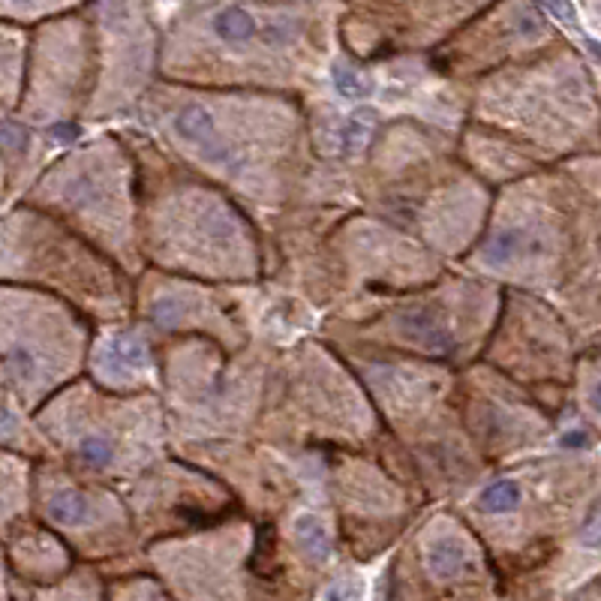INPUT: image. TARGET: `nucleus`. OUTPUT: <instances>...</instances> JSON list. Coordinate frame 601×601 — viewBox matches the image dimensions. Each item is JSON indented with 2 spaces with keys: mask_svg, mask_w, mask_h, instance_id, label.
I'll list each match as a JSON object with an SVG mask.
<instances>
[{
  "mask_svg": "<svg viewBox=\"0 0 601 601\" xmlns=\"http://www.w3.org/2000/svg\"><path fill=\"white\" fill-rule=\"evenodd\" d=\"M175 129L180 138H187L189 145H196L199 151H208L213 163H226V147L217 142V129H213V114L205 105H187L178 112Z\"/></svg>",
  "mask_w": 601,
  "mask_h": 601,
  "instance_id": "nucleus-1",
  "label": "nucleus"
},
{
  "mask_svg": "<svg viewBox=\"0 0 601 601\" xmlns=\"http://www.w3.org/2000/svg\"><path fill=\"white\" fill-rule=\"evenodd\" d=\"M403 331L413 337L415 343L427 346L436 355H446L451 352V334L446 331V325L439 322V316H433L430 310H409L403 313Z\"/></svg>",
  "mask_w": 601,
  "mask_h": 601,
  "instance_id": "nucleus-2",
  "label": "nucleus"
},
{
  "mask_svg": "<svg viewBox=\"0 0 601 601\" xmlns=\"http://www.w3.org/2000/svg\"><path fill=\"white\" fill-rule=\"evenodd\" d=\"M213 34L226 39V43H246V39L256 34V19L246 10H241V6H226L213 19Z\"/></svg>",
  "mask_w": 601,
  "mask_h": 601,
  "instance_id": "nucleus-3",
  "label": "nucleus"
},
{
  "mask_svg": "<svg viewBox=\"0 0 601 601\" xmlns=\"http://www.w3.org/2000/svg\"><path fill=\"white\" fill-rule=\"evenodd\" d=\"M427 565L436 578H457L460 572L466 568V554L463 547L455 545V541H436V545L427 550Z\"/></svg>",
  "mask_w": 601,
  "mask_h": 601,
  "instance_id": "nucleus-4",
  "label": "nucleus"
},
{
  "mask_svg": "<svg viewBox=\"0 0 601 601\" xmlns=\"http://www.w3.org/2000/svg\"><path fill=\"white\" fill-rule=\"evenodd\" d=\"M48 514L63 526H79L90 517V502L76 490H61L48 499Z\"/></svg>",
  "mask_w": 601,
  "mask_h": 601,
  "instance_id": "nucleus-5",
  "label": "nucleus"
},
{
  "mask_svg": "<svg viewBox=\"0 0 601 601\" xmlns=\"http://www.w3.org/2000/svg\"><path fill=\"white\" fill-rule=\"evenodd\" d=\"M295 530H298L301 547L307 550L313 559H328V556H331V535H328V530L322 526L319 517H310V514L301 517Z\"/></svg>",
  "mask_w": 601,
  "mask_h": 601,
  "instance_id": "nucleus-6",
  "label": "nucleus"
},
{
  "mask_svg": "<svg viewBox=\"0 0 601 601\" xmlns=\"http://www.w3.org/2000/svg\"><path fill=\"white\" fill-rule=\"evenodd\" d=\"M517 502H521V488L514 481H497L479 497V508L488 514H502L517 508Z\"/></svg>",
  "mask_w": 601,
  "mask_h": 601,
  "instance_id": "nucleus-7",
  "label": "nucleus"
},
{
  "mask_svg": "<svg viewBox=\"0 0 601 601\" xmlns=\"http://www.w3.org/2000/svg\"><path fill=\"white\" fill-rule=\"evenodd\" d=\"M109 361L121 367H138L145 364V343L138 337L121 334L109 343Z\"/></svg>",
  "mask_w": 601,
  "mask_h": 601,
  "instance_id": "nucleus-8",
  "label": "nucleus"
},
{
  "mask_svg": "<svg viewBox=\"0 0 601 601\" xmlns=\"http://www.w3.org/2000/svg\"><path fill=\"white\" fill-rule=\"evenodd\" d=\"M376 121L379 114L373 109H358V114L346 123V133H343V145L349 147V151H358V147L367 145L370 133L376 129Z\"/></svg>",
  "mask_w": 601,
  "mask_h": 601,
  "instance_id": "nucleus-9",
  "label": "nucleus"
},
{
  "mask_svg": "<svg viewBox=\"0 0 601 601\" xmlns=\"http://www.w3.org/2000/svg\"><path fill=\"white\" fill-rule=\"evenodd\" d=\"M521 246H523L521 229H502V232L497 235V241L488 246L484 256H488V262H493V265H502V262H512Z\"/></svg>",
  "mask_w": 601,
  "mask_h": 601,
  "instance_id": "nucleus-10",
  "label": "nucleus"
},
{
  "mask_svg": "<svg viewBox=\"0 0 601 601\" xmlns=\"http://www.w3.org/2000/svg\"><path fill=\"white\" fill-rule=\"evenodd\" d=\"M79 455L85 463L90 466H109L114 460V442L109 439V436H85L79 446Z\"/></svg>",
  "mask_w": 601,
  "mask_h": 601,
  "instance_id": "nucleus-11",
  "label": "nucleus"
},
{
  "mask_svg": "<svg viewBox=\"0 0 601 601\" xmlns=\"http://www.w3.org/2000/svg\"><path fill=\"white\" fill-rule=\"evenodd\" d=\"M334 85L340 88V94L352 96V100H361V96L370 94V81L352 67H334Z\"/></svg>",
  "mask_w": 601,
  "mask_h": 601,
  "instance_id": "nucleus-12",
  "label": "nucleus"
},
{
  "mask_svg": "<svg viewBox=\"0 0 601 601\" xmlns=\"http://www.w3.org/2000/svg\"><path fill=\"white\" fill-rule=\"evenodd\" d=\"M547 4V10L556 15V19H563V21H574V6L568 4V0H545Z\"/></svg>",
  "mask_w": 601,
  "mask_h": 601,
  "instance_id": "nucleus-13",
  "label": "nucleus"
},
{
  "mask_svg": "<svg viewBox=\"0 0 601 601\" xmlns=\"http://www.w3.org/2000/svg\"><path fill=\"white\" fill-rule=\"evenodd\" d=\"M583 545H589V547L601 545V512L592 517V523L587 526V532H583Z\"/></svg>",
  "mask_w": 601,
  "mask_h": 601,
  "instance_id": "nucleus-14",
  "label": "nucleus"
},
{
  "mask_svg": "<svg viewBox=\"0 0 601 601\" xmlns=\"http://www.w3.org/2000/svg\"><path fill=\"white\" fill-rule=\"evenodd\" d=\"M592 406H596V413L601 415V382L592 388Z\"/></svg>",
  "mask_w": 601,
  "mask_h": 601,
  "instance_id": "nucleus-15",
  "label": "nucleus"
}]
</instances>
